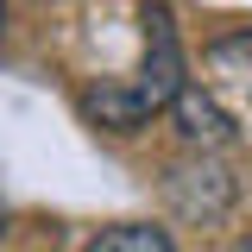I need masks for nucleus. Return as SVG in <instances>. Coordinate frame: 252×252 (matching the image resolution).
I'll use <instances>...</instances> for the list:
<instances>
[{"mask_svg": "<svg viewBox=\"0 0 252 252\" xmlns=\"http://www.w3.org/2000/svg\"><path fill=\"white\" fill-rule=\"evenodd\" d=\"M164 195H170V208L183 220H215V215H227V202H233V177L220 170L215 158H189V164H170Z\"/></svg>", "mask_w": 252, "mask_h": 252, "instance_id": "2", "label": "nucleus"}, {"mask_svg": "<svg viewBox=\"0 0 252 252\" xmlns=\"http://www.w3.org/2000/svg\"><path fill=\"white\" fill-rule=\"evenodd\" d=\"M170 120H177V132H183L195 152H220V145H233V132H240V120H233V114H227L208 89H195V82H183V89H177Z\"/></svg>", "mask_w": 252, "mask_h": 252, "instance_id": "3", "label": "nucleus"}, {"mask_svg": "<svg viewBox=\"0 0 252 252\" xmlns=\"http://www.w3.org/2000/svg\"><path fill=\"white\" fill-rule=\"evenodd\" d=\"M183 89V51H177V26H170V6L152 0L145 6V63H139V82H94L82 89V114L107 132H132L145 126L158 107H170Z\"/></svg>", "mask_w": 252, "mask_h": 252, "instance_id": "1", "label": "nucleus"}, {"mask_svg": "<svg viewBox=\"0 0 252 252\" xmlns=\"http://www.w3.org/2000/svg\"><path fill=\"white\" fill-rule=\"evenodd\" d=\"M82 252H177V246H170V233H164V227H145V220H120V227L94 233Z\"/></svg>", "mask_w": 252, "mask_h": 252, "instance_id": "4", "label": "nucleus"}, {"mask_svg": "<svg viewBox=\"0 0 252 252\" xmlns=\"http://www.w3.org/2000/svg\"><path fill=\"white\" fill-rule=\"evenodd\" d=\"M215 63H246V69H252V32L220 38V44H215Z\"/></svg>", "mask_w": 252, "mask_h": 252, "instance_id": "5", "label": "nucleus"}, {"mask_svg": "<svg viewBox=\"0 0 252 252\" xmlns=\"http://www.w3.org/2000/svg\"><path fill=\"white\" fill-rule=\"evenodd\" d=\"M227 252H252V233H246V240H233V246H227Z\"/></svg>", "mask_w": 252, "mask_h": 252, "instance_id": "6", "label": "nucleus"}]
</instances>
